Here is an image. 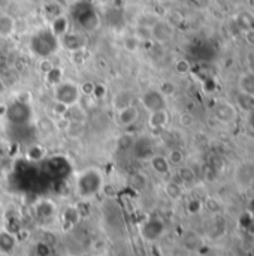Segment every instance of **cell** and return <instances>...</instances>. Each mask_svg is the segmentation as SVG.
<instances>
[{
	"label": "cell",
	"mask_w": 254,
	"mask_h": 256,
	"mask_svg": "<svg viewBox=\"0 0 254 256\" xmlns=\"http://www.w3.org/2000/svg\"><path fill=\"white\" fill-rule=\"evenodd\" d=\"M240 92H243V93H249V94H254L253 72H247V74L241 75V78H240Z\"/></svg>",
	"instance_id": "ffe728a7"
},
{
	"label": "cell",
	"mask_w": 254,
	"mask_h": 256,
	"mask_svg": "<svg viewBox=\"0 0 254 256\" xmlns=\"http://www.w3.org/2000/svg\"><path fill=\"white\" fill-rule=\"evenodd\" d=\"M141 40L132 33V34H127V36H124V39H123V48L127 51V52H136L139 48H141Z\"/></svg>",
	"instance_id": "7402d4cb"
},
{
	"label": "cell",
	"mask_w": 254,
	"mask_h": 256,
	"mask_svg": "<svg viewBox=\"0 0 254 256\" xmlns=\"http://www.w3.org/2000/svg\"><path fill=\"white\" fill-rule=\"evenodd\" d=\"M190 69H192V66H190V63H189V60H186V58L177 60V63H175V72H177L178 75L184 76V75H187V74L190 72Z\"/></svg>",
	"instance_id": "83f0119b"
},
{
	"label": "cell",
	"mask_w": 254,
	"mask_h": 256,
	"mask_svg": "<svg viewBox=\"0 0 254 256\" xmlns=\"http://www.w3.org/2000/svg\"><path fill=\"white\" fill-rule=\"evenodd\" d=\"M235 106L240 108L244 112H252V111H254V94L238 92V94L235 98Z\"/></svg>",
	"instance_id": "2e32d148"
},
{
	"label": "cell",
	"mask_w": 254,
	"mask_h": 256,
	"mask_svg": "<svg viewBox=\"0 0 254 256\" xmlns=\"http://www.w3.org/2000/svg\"><path fill=\"white\" fill-rule=\"evenodd\" d=\"M138 120H139V110L136 105H130V106L115 111V123L121 129H127L133 126Z\"/></svg>",
	"instance_id": "277c9868"
},
{
	"label": "cell",
	"mask_w": 254,
	"mask_h": 256,
	"mask_svg": "<svg viewBox=\"0 0 254 256\" xmlns=\"http://www.w3.org/2000/svg\"><path fill=\"white\" fill-rule=\"evenodd\" d=\"M52 122H54V129H57V130H60V132H66V129H67L69 124H70V120H69L66 116L55 117V118H52Z\"/></svg>",
	"instance_id": "f1b7e54d"
},
{
	"label": "cell",
	"mask_w": 254,
	"mask_h": 256,
	"mask_svg": "<svg viewBox=\"0 0 254 256\" xmlns=\"http://www.w3.org/2000/svg\"><path fill=\"white\" fill-rule=\"evenodd\" d=\"M178 176H180V178H181L183 183H192L195 180V177H196L193 168L192 166H187V165L178 166Z\"/></svg>",
	"instance_id": "603a6c76"
},
{
	"label": "cell",
	"mask_w": 254,
	"mask_h": 256,
	"mask_svg": "<svg viewBox=\"0 0 254 256\" xmlns=\"http://www.w3.org/2000/svg\"><path fill=\"white\" fill-rule=\"evenodd\" d=\"M157 90L168 99V98H172L177 93V86L172 81H163V82H160Z\"/></svg>",
	"instance_id": "cb8c5ba5"
},
{
	"label": "cell",
	"mask_w": 254,
	"mask_h": 256,
	"mask_svg": "<svg viewBox=\"0 0 254 256\" xmlns=\"http://www.w3.org/2000/svg\"><path fill=\"white\" fill-rule=\"evenodd\" d=\"M79 220H81V212H79V208L76 206H67L60 213V222H61V226L66 231L73 228Z\"/></svg>",
	"instance_id": "30bf717a"
},
{
	"label": "cell",
	"mask_w": 254,
	"mask_h": 256,
	"mask_svg": "<svg viewBox=\"0 0 254 256\" xmlns=\"http://www.w3.org/2000/svg\"><path fill=\"white\" fill-rule=\"evenodd\" d=\"M250 114V124L254 128V111H252V112H249Z\"/></svg>",
	"instance_id": "d6a6232c"
},
{
	"label": "cell",
	"mask_w": 254,
	"mask_h": 256,
	"mask_svg": "<svg viewBox=\"0 0 254 256\" xmlns=\"http://www.w3.org/2000/svg\"><path fill=\"white\" fill-rule=\"evenodd\" d=\"M214 116L219 122L222 123H232L237 120V106L231 102L226 100H220L216 106H214Z\"/></svg>",
	"instance_id": "5b68a950"
},
{
	"label": "cell",
	"mask_w": 254,
	"mask_h": 256,
	"mask_svg": "<svg viewBox=\"0 0 254 256\" xmlns=\"http://www.w3.org/2000/svg\"><path fill=\"white\" fill-rule=\"evenodd\" d=\"M163 232V224L157 219H150L147 222H144V225L141 226V234L147 242H154L157 240Z\"/></svg>",
	"instance_id": "ba28073f"
},
{
	"label": "cell",
	"mask_w": 254,
	"mask_h": 256,
	"mask_svg": "<svg viewBox=\"0 0 254 256\" xmlns=\"http://www.w3.org/2000/svg\"><path fill=\"white\" fill-rule=\"evenodd\" d=\"M33 213L39 220H51L57 214V206L51 200H39L33 207Z\"/></svg>",
	"instance_id": "52a82bcc"
},
{
	"label": "cell",
	"mask_w": 254,
	"mask_h": 256,
	"mask_svg": "<svg viewBox=\"0 0 254 256\" xmlns=\"http://www.w3.org/2000/svg\"><path fill=\"white\" fill-rule=\"evenodd\" d=\"M105 176L100 168H85L75 174L73 189L81 201H90L103 189Z\"/></svg>",
	"instance_id": "6da1fadb"
},
{
	"label": "cell",
	"mask_w": 254,
	"mask_h": 256,
	"mask_svg": "<svg viewBox=\"0 0 254 256\" xmlns=\"http://www.w3.org/2000/svg\"><path fill=\"white\" fill-rule=\"evenodd\" d=\"M246 40H247L252 46H254V28H250V30L246 32Z\"/></svg>",
	"instance_id": "1f68e13d"
},
{
	"label": "cell",
	"mask_w": 254,
	"mask_h": 256,
	"mask_svg": "<svg viewBox=\"0 0 254 256\" xmlns=\"http://www.w3.org/2000/svg\"><path fill=\"white\" fill-rule=\"evenodd\" d=\"M16 32V20L9 14H0V38L7 39Z\"/></svg>",
	"instance_id": "7c38bea8"
},
{
	"label": "cell",
	"mask_w": 254,
	"mask_h": 256,
	"mask_svg": "<svg viewBox=\"0 0 254 256\" xmlns=\"http://www.w3.org/2000/svg\"><path fill=\"white\" fill-rule=\"evenodd\" d=\"M133 34L141 40H151V27L150 26H136Z\"/></svg>",
	"instance_id": "d4e9b609"
},
{
	"label": "cell",
	"mask_w": 254,
	"mask_h": 256,
	"mask_svg": "<svg viewBox=\"0 0 254 256\" xmlns=\"http://www.w3.org/2000/svg\"><path fill=\"white\" fill-rule=\"evenodd\" d=\"M70 122H79V123H85L87 122V111L85 108L79 104L76 105H72V106H67V111L64 114Z\"/></svg>",
	"instance_id": "e0dca14e"
},
{
	"label": "cell",
	"mask_w": 254,
	"mask_h": 256,
	"mask_svg": "<svg viewBox=\"0 0 254 256\" xmlns=\"http://www.w3.org/2000/svg\"><path fill=\"white\" fill-rule=\"evenodd\" d=\"M172 34H174V27L171 26L169 21H157L151 26V39L159 44H165L171 40Z\"/></svg>",
	"instance_id": "8992f818"
},
{
	"label": "cell",
	"mask_w": 254,
	"mask_h": 256,
	"mask_svg": "<svg viewBox=\"0 0 254 256\" xmlns=\"http://www.w3.org/2000/svg\"><path fill=\"white\" fill-rule=\"evenodd\" d=\"M16 234L7 231L6 228L0 230V254L4 256H12L16 248Z\"/></svg>",
	"instance_id": "9c48e42d"
},
{
	"label": "cell",
	"mask_w": 254,
	"mask_h": 256,
	"mask_svg": "<svg viewBox=\"0 0 254 256\" xmlns=\"http://www.w3.org/2000/svg\"><path fill=\"white\" fill-rule=\"evenodd\" d=\"M85 123H79V122H70L69 128L66 129V136L70 140H81L85 135Z\"/></svg>",
	"instance_id": "ac0fdd59"
},
{
	"label": "cell",
	"mask_w": 254,
	"mask_h": 256,
	"mask_svg": "<svg viewBox=\"0 0 254 256\" xmlns=\"http://www.w3.org/2000/svg\"><path fill=\"white\" fill-rule=\"evenodd\" d=\"M165 194H166V196L169 200L177 201V200H180L183 196V186L180 183L174 182V180L172 182H168L165 184Z\"/></svg>",
	"instance_id": "d6986e66"
},
{
	"label": "cell",
	"mask_w": 254,
	"mask_h": 256,
	"mask_svg": "<svg viewBox=\"0 0 254 256\" xmlns=\"http://www.w3.org/2000/svg\"><path fill=\"white\" fill-rule=\"evenodd\" d=\"M150 166L159 176H166L171 171V165H169L166 156H163V154H153L150 158Z\"/></svg>",
	"instance_id": "5bb4252c"
},
{
	"label": "cell",
	"mask_w": 254,
	"mask_h": 256,
	"mask_svg": "<svg viewBox=\"0 0 254 256\" xmlns=\"http://www.w3.org/2000/svg\"><path fill=\"white\" fill-rule=\"evenodd\" d=\"M106 96V87L103 86V84H96L94 86V90H93V96L91 98H94V99H103Z\"/></svg>",
	"instance_id": "4dcf8cb0"
},
{
	"label": "cell",
	"mask_w": 254,
	"mask_h": 256,
	"mask_svg": "<svg viewBox=\"0 0 254 256\" xmlns=\"http://www.w3.org/2000/svg\"><path fill=\"white\" fill-rule=\"evenodd\" d=\"M195 116L192 114V112H189V111H183L181 114H180V117H178V123H180V126L181 128H184V129H189V128H192L193 124H195Z\"/></svg>",
	"instance_id": "4316f807"
},
{
	"label": "cell",
	"mask_w": 254,
	"mask_h": 256,
	"mask_svg": "<svg viewBox=\"0 0 254 256\" xmlns=\"http://www.w3.org/2000/svg\"><path fill=\"white\" fill-rule=\"evenodd\" d=\"M49 30L57 39L64 36L69 32V20H67V16L64 14H61L57 18H54L52 21H49Z\"/></svg>",
	"instance_id": "4fadbf2b"
},
{
	"label": "cell",
	"mask_w": 254,
	"mask_h": 256,
	"mask_svg": "<svg viewBox=\"0 0 254 256\" xmlns=\"http://www.w3.org/2000/svg\"><path fill=\"white\" fill-rule=\"evenodd\" d=\"M169 124V112L168 110H157L150 112L148 116V126L154 130H163Z\"/></svg>",
	"instance_id": "8fae6325"
},
{
	"label": "cell",
	"mask_w": 254,
	"mask_h": 256,
	"mask_svg": "<svg viewBox=\"0 0 254 256\" xmlns=\"http://www.w3.org/2000/svg\"><path fill=\"white\" fill-rule=\"evenodd\" d=\"M166 159H168V162H169V165H171V166L178 168V166L184 165L186 154H184V152H183V150H180V148H172V150H169V153H168Z\"/></svg>",
	"instance_id": "44dd1931"
},
{
	"label": "cell",
	"mask_w": 254,
	"mask_h": 256,
	"mask_svg": "<svg viewBox=\"0 0 254 256\" xmlns=\"http://www.w3.org/2000/svg\"><path fill=\"white\" fill-rule=\"evenodd\" d=\"M250 188H252V189H253V190H254V178H253V182L250 183Z\"/></svg>",
	"instance_id": "836d02e7"
},
{
	"label": "cell",
	"mask_w": 254,
	"mask_h": 256,
	"mask_svg": "<svg viewBox=\"0 0 254 256\" xmlns=\"http://www.w3.org/2000/svg\"><path fill=\"white\" fill-rule=\"evenodd\" d=\"M94 86H96V82L85 81L84 84H81V86H79V92H81V94H82V96H93Z\"/></svg>",
	"instance_id": "f546056e"
},
{
	"label": "cell",
	"mask_w": 254,
	"mask_h": 256,
	"mask_svg": "<svg viewBox=\"0 0 254 256\" xmlns=\"http://www.w3.org/2000/svg\"><path fill=\"white\" fill-rule=\"evenodd\" d=\"M66 256H79V255H66Z\"/></svg>",
	"instance_id": "e575fe53"
},
{
	"label": "cell",
	"mask_w": 254,
	"mask_h": 256,
	"mask_svg": "<svg viewBox=\"0 0 254 256\" xmlns=\"http://www.w3.org/2000/svg\"><path fill=\"white\" fill-rule=\"evenodd\" d=\"M55 68V64L52 63V60L49 58V57H40V60H39V63H37V69H39V72L45 76L46 74H49L52 69Z\"/></svg>",
	"instance_id": "484cf974"
},
{
	"label": "cell",
	"mask_w": 254,
	"mask_h": 256,
	"mask_svg": "<svg viewBox=\"0 0 254 256\" xmlns=\"http://www.w3.org/2000/svg\"><path fill=\"white\" fill-rule=\"evenodd\" d=\"M133 105V93L129 92V90H120L118 93L114 94L112 98V106L115 111L118 110H123L126 106H130Z\"/></svg>",
	"instance_id": "9a60e30c"
},
{
	"label": "cell",
	"mask_w": 254,
	"mask_h": 256,
	"mask_svg": "<svg viewBox=\"0 0 254 256\" xmlns=\"http://www.w3.org/2000/svg\"><path fill=\"white\" fill-rule=\"evenodd\" d=\"M52 99L54 102L63 104L64 106H72L81 102L82 94L79 92L78 84L67 80H61L58 84L52 87Z\"/></svg>",
	"instance_id": "7a4b0ae2"
},
{
	"label": "cell",
	"mask_w": 254,
	"mask_h": 256,
	"mask_svg": "<svg viewBox=\"0 0 254 256\" xmlns=\"http://www.w3.org/2000/svg\"><path fill=\"white\" fill-rule=\"evenodd\" d=\"M141 102L148 110V112H153L157 110H166V98L157 88L147 90L141 96Z\"/></svg>",
	"instance_id": "3957f363"
}]
</instances>
